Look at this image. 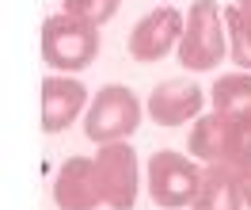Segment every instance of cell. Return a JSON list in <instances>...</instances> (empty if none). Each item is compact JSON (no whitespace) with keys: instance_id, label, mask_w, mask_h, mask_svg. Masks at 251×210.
<instances>
[{"instance_id":"cell-16","label":"cell","mask_w":251,"mask_h":210,"mask_svg":"<svg viewBox=\"0 0 251 210\" xmlns=\"http://www.w3.org/2000/svg\"><path fill=\"white\" fill-rule=\"evenodd\" d=\"M236 4H240V8H244V12L251 16V0H236Z\"/></svg>"},{"instance_id":"cell-4","label":"cell","mask_w":251,"mask_h":210,"mask_svg":"<svg viewBox=\"0 0 251 210\" xmlns=\"http://www.w3.org/2000/svg\"><path fill=\"white\" fill-rule=\"evenodd\" d=\"M145 103L137 99L133 88L126 84H103L92 96L88 111H84V134L95 146H110V142H129L133 130L141 126Z\"/></svg>"},{"instance_id":"cell-11","label":"cell","mask_w":251,"mask_h":210,"mask_svg":"<svg viewBox=\"0 0 251 210\" xmlns=\"http://www.w3.org/2000/svg\"><path fill=\"white\" fill-rule=\"evenodd\" d=\"M190 210H248V203H244V168L205 164L202 191H198Z\"/></svg>"},{"instance_id":"cell-1","label":"cell","mask_w":251,"mask_h":210,"mask_svg":"<svg viewBox=\"0 0 251 210\" xmlns=\"http://www.w3.org/2000/svg\"><path fill=\"white\" fill-rule=\"evenodd\" d=\"M179 65L190 73H209L228 58V23L217 0H194L187 12V31L179 38Z\"/></svg>"},{"instance_id":"cell-10","label":"cell","mask_w":251,"mask_h":210,"mask_svg":"<svg viewBox=\"0 0 251 210\" xmlns=\"http://www.w3.org/2000/svg\"><path fill=\"white\" fill-rule=\"evenodd\" d=\"M187 153L202 164H232L236 161V122L221 111H202L190 122Z\"/></svg>"},{"instance_id":"cell-12","label":"cell","mask_w":251,"mask_h":210,"mask_svg":"<svg viewBox=\"0 0 251 210\" xmlns=\"http://www.w3.org/2000/svg\"><path fill=\"white\" fill-rule=\"evenodd\" d=\"M209 103H213V111L228 115L232 122H251V73L236 69V73L217 77L209 88Z\"/></svg>"},{"instance_id":"cell-13","label":"cell","mask_w":251,"mask_h":210,"mask_svg":"<svg viewBox=\"0 0 251 210\" xmlns=\"http://www.w3.org/2000/svg\"><path fill=\"white\" fill-rule=\"evenodd\" d=\"M225 23H228V61L236 69L251 73V16L240 4L225 8Z\"/></svg>"},{"instance_id":"cell-6","label":"cell","mask_w":251,"mask_h":210,"mask_svg":"<svg viewBox=\"0 0 251 210\" xmlns=\"http://www.w3.org/2000/svg\"><path fill=\"white\" fill-rule=\"evenodd\" d=\"M187 31V16L175 8V4H160L149 16H141L133 23V31L126 38V50L129 58L141 65H152L160 58H168L172 50H179V38Z\"/></svg>"},{"instance_id":"cell-5","label":"cell","mask_w":251,"mask_h":210,"mask_svg":"<svg viewBox=\"0 0 251 210\" xmlns=\"http://www.w3.org/2000/svg\"><path fill=\"white\" fill-rule=\"evenodd\" d=\"M95 172H99V191L103 207L110 210H133L141 195V164L129 142H110L95 153Z\"/></svg>"},{"instance_id":"cell-15","label":"cell","mask_w":251,"mask_h":210,"mask_svg":"<svg viewBox=\"0 0 251 210\" xmlns=\"http://www.w3.org/2000/svg\"><path fill=\"white\" fill-rule=\"evenodd\" d=\"M244 203L251 210V168H244Z\"/></svg>"},{"instance_id":"cell-9","label":"cell","mask_w":251,"mask_h":210,"mask_svg":"<svg viewBox=\"0 0 251 210\" xmlns=\"http://www.w3.org/2000/svg\"><path fill=\"white\" fill-rule=\"evenodd\" d=\"M53 203H57V210H99L103 207L95 157H65L57 176H53Z\"/></svg>"},{"instance_id":"cell-14","label":"cell","mask_w":251,"mask_h":210,"mask_svg":"<svg viewBox=\"0 0 251 210\" xmlns=\"http://www.w3.org/2000/svg\"><path fill=\"white\" fill-rule=\"evenodd\" d=\"M118 8H122V0H65L61 4V12L84 19L92 27H107L110 19L118 16Z\"/></svg>"},{"instance_id":"cell-8","label":"cell","mask_w":251,"mask_h":210,"mask_svg":"<svg viewBox=\"0 0 251 210\" xmlns=\"http://www.w3.org/2000/svg\"><path fill=\"white\" fill-rule=\"evenodd\" d=\"M88 88L73 77V73H50L42 81V130L46 134H61L88 111Z\"/></svg>"},{"instance_id":"cell-7","label":"cell","mask_w":251,"mask_h":210,"mask_svg":"<svg viewBox=\"0 0 251 210\" xmlns=\"http://www.w3.org/2000/svg\"><path fill=\"white\" fill-rule=\"evenodd\" d=\"M205 99H209V92L202 84H194L190 77H168L149 92L145 111L156 126H183L205 111Z\"/></svg>"},{"instance_id":"cell-2","label":"cell","mask_w":251,"mask_h":210,"mask_svg":"<svg viewBox=\"0 0 251 210\" xmlns=\"http://www.w3.org/2000/svg\"><path fill=\"white\" fill-rule=\"evenodd\" d=\"M202 180H205V164L187 157V153H175V149H156L145 164V187L160 210L194 207Z\"/></svg>"},{"instance_id":"cell-3","label":"cell","mask_w":251,"mask_h":210,"mask_svg":"<svg viewBox=\"0 0 251 210\" xmlns=\"http://www.w3.org/2000/svg\"><path fill=\"white\" fill-rule=\"evenodd\" d=\"M103 50V34L99 27L84 23V19L57 12L42 23V58L53 73H80L99 58Z\"/></svg>"}]
</instances>
